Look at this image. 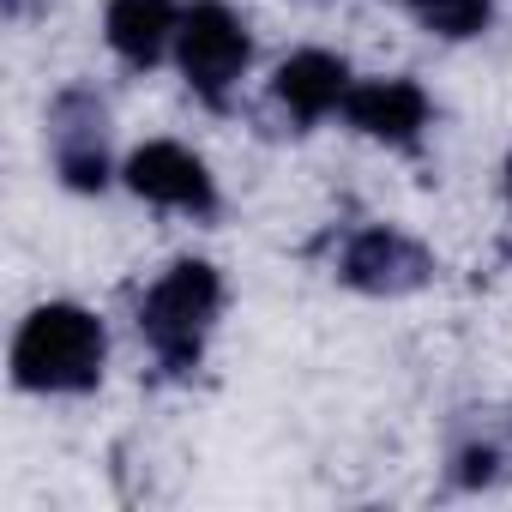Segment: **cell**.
Wrapping results in <instances>:
<instances>
[{
    "label": "cell",
    "instance_id": "cell-1",
    "mask_svg": "<svg viewBox=\"0 0 512 512\" xmlns=\"http://www.w3.org/2000/svg\"><path fill=\"white\" fill-rule=\"evenodd\" d=\"M103 356V320L73 302H49L13 338V380L25 392H91L103 380Z\"/></svg>",
    "mask_w": 512,
    "mask_h": 512
},
{
    "label": "cell",
    "instance_id": "cell-2",
    "mask_svg": "<svg viewBox=\"0 0 512 512\" xmlns=\"http://www.w3.org/2000/svg\"><path fill=\"white\" fill-rule=\"evenodd\" d=\"M223 308V278L205 260H175L139 302V332L151 344V356L169 374H187L205 350V332Z\"/></svg>",
    "mask_w": 512,
    "mask_h": 512
},
{
    "label": "cell",
    "instance_id": "cell-3",
    "mask_svg": "<svg viewBox=\"0 0 512 512\" xmlns=\"http://www.w3.org/2000/svg\"><path fill=\"white\" fill-rule=\"evenodd\" d=\"M175 55H181L187 85L205 103H223L235 91V79L247 73V61H253V37H247V25L223 7V0H199V7L181 13Z\"/></svg>",
    "mask_w": 512,
    "mask_h": 512
},
{
    "label": "cell",
    "instance_id": "cell-4",
    "mask_svg": "<svg viewBox=\"0 0 512 512\" xmlns=\"http://www.w3.org/2000/svg\"><path fill=\"white\" fill-rule=\"evenodd\" d=\"M49 157L73 193H97L109 181V115L97 91L67 85L49 103Z\"/></svg>",
    "mask_w": 512,
    "mask_h": 512
},
{
    "label": "cell",
    "instance_id": "cell-5",
    "mask_svg": "<svg viewBox=\"0 0 512 512\" xmlns=\"http://www.w3.org/2000/svg\"><path fill=\"white\" fill-rule=\"evenodd\" d=\"M338 278L350 290H362V296H410V290H422L434 278V253L416 235L374 223V229L350 235L344 260H338Z\"/></svg>",
    "mask_w": 512,
    "mask_h": 512
},
{
    "label": "cell",
    "instance_id": "cell-6",
    "mask_svg": "<svg viewBox=\"0 0 512 512\" xmlns=\"http://www.w3.org/2000/svg\"><path fill=\"white\" fill-rule=\"evenodd\" d=\"M127 187L145 199V205H163V211H193V217H211L217 211V187H211V169L175 145V139H151L127 157Z\"/></svg>",
    "mask_w": 512,
    "mask_h": 512
},
{
    "label": "cell",
    "instance_id": "cell-7",
    "mask_svg": "<svg viewBox=\"0 0 512 512\" xmlns=\"http://www.w3.org/2000/svg\"><path fill=\"white\" fill-rule=\"evenodd\" d=\"M344 115H350V127L368 133V139L416 145L422 127H428V91H422L416 79H368V85H350Z\"/></svg>",
    "mask_w": 512,
    "mask_h": 512
},
{
    "label": "cell",
    "instance_id": "cell-8",
    "mask_svg": "<svg viewBox=\"0 0 512 512\" xmlns=\"http://www.w3.org/2000/svg\"><path fill=\"white\" fill-rule=\"evenodd\" d=\"M272 97H278L296 121H320V115L344 109V97H350V67H344V55L302 49V55H290V61L278 67Z\"/></svg>",
    "mask_w": 512,
    "mask_h": 512
},
{
    "label": "cell",
    "instance_id": "cell-9",
    "mask_svg": "<svg viewBox=\"0 0 512 512\" xmlns=\"http://www.w3.org/2000/svg\"><path fill=\"white\" fill-rule=\"evenodd\" d=\"M175 31H181L175 0H109V13H103V37L127 67H157Z\"/></svg>",
    "mask_w": 512,
    "mask_h": 512
},
{
    "label": "cell",
    "instance_id": "cell-10",
    "mask_svg": "<svg viewBox=\"0 0 512 512\" xmlns=\"http://www.w3.org/2000/svg\"><path fill=\"white\" fill-rule=\"evenodd\" d=\"M410 7V19L422 25V31H434V37H446V43H464V37H482L488 31V0H404Z\"/></svg>",
    "mask_w": 512,
    "mask_h": 512
},
{
    "label": "cell",
    "instance_id": "cell-11",
    "mask_svg": "<svg viewBox=\"0 0 512 512\" xmlns=\"http://www.w3.org/2000/svg\"><path fill=\"white\" fill-rule=\"evenodd\" d=\"M494 464H500V452H494V446H464V452H458V482H470V488H476V482H488V476H494Z\"/></svg>",
    "mask_w": 512,
    "mask_h": 512
},
{
    "label": "cell",
    "instance_id": "cell-12",
    "mask_svg": "<svg viewBox=\"0 0 512 512\" xmlns=\"http://www.w3.org/2000/svg\"><path fill=\"white\" fill-rule=\"evenodd\" d=\"M506 193H512V163H506Z\"/></svg>",
    "mask_w": 512,
    "mask_h": 512
},
{
    "label": "cell",
    "instance_id": "cell-13",
    "mask_svg": "<svg viewBox=\"0 0 512 512\" xmlns=\"http://www.w3.org/2000/svg\"><path fill=\"white\" fill-rule=\"evenodd\" d=\"M7 7H25V0H7Z\"/></svg>",
    "mask_w": 512,
    "mask_h": 512
}]
</instances>
